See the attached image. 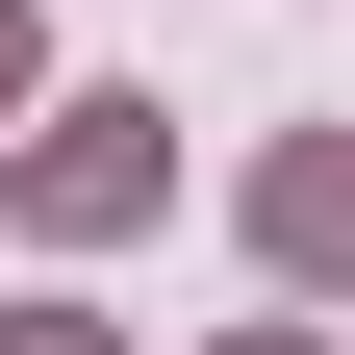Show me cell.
<instances>
[{"label": "cell", "instance_id": "6da1fadb", "mask_svg": "<svg viewBox=\"0 0 355 355\" xmlns=\"http://www.w3.org/2000/svg\"><path fill=\"white\" fill-rule=\"evenodd\" d=\"M0 102H26V26H0Z\"/></svg>", "mask_w": 355, "mask_h": 355}]
</instances>
